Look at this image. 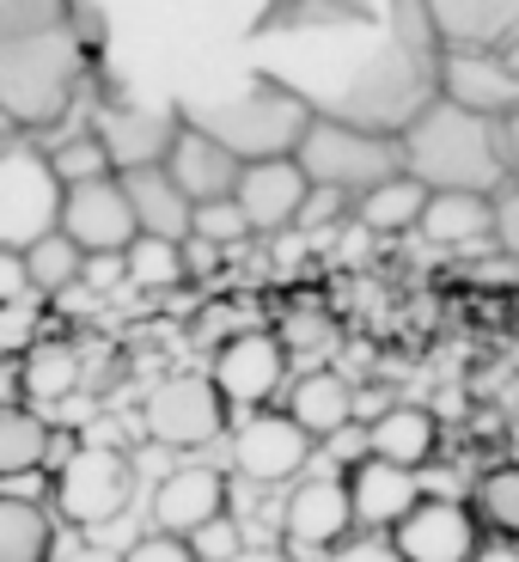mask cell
<instances>
[{
	"label": "cell",
	"instance_id": "cell-1",
	"mask_svg": "<svg viewBox=\"0 0 519 562\" xmlns=\"http://www.w3.org/2000/svg\"><path fill=\"white\" fill-rule=\"evenodd\" d=\"M257 80L287 86L312 116L397 140L440 99V43L428 7H312L269 19Z\"/></svg>",
	"mask_w": 519,
	"mask_h": 562
},
{
	"label": "cell",
	"instance_id": "cell-2",
	"mask_svg": "<svg viewBox=\"0 0 519 562\" xmlns=\"http://www.w3.org/2000/svg\"><path fill=\"white\" fill-rule=\"evenodd\" d=\"M86 86V43L74 7H0V140H25L68 116Z\"/></svg>",
	"mask_w": 519,
	"mask_h": 562
},
{
	"label": "cell",
	"instance_id": "cell-3",
	"mask_svg": "<svg viewBox=\"0 0 519 562\" xmlns=\"http://www.w3.org/2000/svg\"><path fill=\"white\" fill-rule=\"evenodd\" d=\"M404 178H416L428 196H507V135L483 116H464L459 104L435 99L416 123L397 135Z\"/></svg>",
	"mask_w": 519,
	"mask_h": 562
},
{
	"label": "cell",
	"instance_id": "cell-4",
	"mask_svg": "<svg viewBox=\"0 0 519 562\" xmlns=\"http://www.w3.org/2000/svg\"><path fill=\"white\" fill-rule=\"evenodd\" d=\"M183 123L214 135L239 166H263V159H294L300 140L312 128V111L275 80H251L221 99H190Z\"/></svg>",
	"mask_w": 519,
	"mask_h": 562
},
{
	"label": "cell",
	"instance_id": "cell-5",
	"mask_svg": "<svg viewBox=\"0 0 519 562\" xmlns=\"http://www.w3.org/2000/svg\"><path fill=\"white\" fill-rule=\"evenodd\" d=\"M294 166L306 171L312 190H330V196H349L361 202L366 190L404 178V147L385 135H366V128H349V123H324L312 116L306 140H300Z\"/></svg>",
	"mask_w": 519,
	"mask_h": 562
},
{
	"label": "cell",
	"instance_id": "cell-6",
	"mask_svg": "<svg viewBox=\"0 0 519 562\" xmlns=\"http://www.w3.org/2000/svg\"><path fill=\"white\" fill-rule=\"evenodd\" d=\"M61 178L43 147L0 140V251H31L37 239L61 233Z\"/></svg>",
	"mask_w": 519,
	"mask_h": 562
},
{
	"label": "cell",
	"instance_id": "cell-7",
	"mask_svg": "<svg viewBox=\"0 0 519 562\" xmlns=\"http://www.w3.org/2000/svg\"><path fill=\"white\" fill-rule=\"evenodd\" d=\"M128 483H135V471H128V459L116 447H74L68 459H61V471H56L61 520L80 526V532L111 526L128 507Z\"/></svg>",
	"mask_w": 519,
	"mask_h": 562
},
{
	"label": "cell",
	"instance_id": "cell-8",
	"mask_svg": "<svg viewBox=\"0 0 519 562\" xmlns=\"http://www.w3.org/2000/svg\"><path fill=\"white\" fill-rule=\"evenodd\" d=\"M140 416H147V435H154L159 447H208V440L226 435L233 404L214 392L208 373H183V380L154 385Z\"/></svg>",
	"mask_w": 519,
	"mask_h": 562
},
{
	"label": "cell",
	"instance_id": "cell-9",
	"mask_svg": "<svg viewBox=\"0 0 519 562\" xmlns=\"http://www.w3.org/2000/svg\"><path fill=\"white\" fill-rule=\"evenodd\" d=\"M287 361H294V355L281 349L275 330H239V337H226L221 349H214L208 380L233 409H257L287 385Z\"/></svg>",
	"mask_w": 519,
	"mask_h": 562
},
{
	"label": "cell",
	"instance_id": "cell-10",
	"mask_svg": "<svg viewBox=\"0 0 519 562\" xmlns=\"http://www.w3.org/2000/svg\"><path fill=\"white\" fill-rule=\"evenodd\" d=\"M178 128H183V111H154V104H104V111L92 116V135L104 140L116 178L166 166Z\"/></svg>",
	"mask_w": 519,
	"mask_h": 562
},
{
	"label": "cell",
	"instance_id": "cell-11",
	"mask_svg": "<svg viewBox=\"0 0 519 562\" xmlns=\"http://www.w3.org/2000/svg\"><path fill=\"white\" fill-rule=\"evenodd\" d=\"M61 233H68L86 257H123L128 245L140 239L123 178H104V183H80V190H68V196H61Z\"/></svg>",
	"mask_w": 519,
	"mask_h": 562
},
{
	"label": "cell",
	"instance_id": "cell-12",
	"mask_svg": "<svg viewBox=\"0 0 519 562\" xmlns=\"http://www.w3.org/2000/svg\"><path fill=\"white\" fill-rule=\"evenodd\" d=\"M385 544H392L404 562H471L483 550V526H477V514H471L464 502H452V495H428V502H421L416 514L385 538Z\"/></svg>",
	"mask_w": 519,
	"mask_h": 562
},
{
	"label": "cell",
	"instance_id": "cell-13",
	"mask_svg": "<svg viewBox=\"0 0 519 562\" xmlns=\"http://www.w3.org/2000/svg\"><path fill=\"white\" fill-rule=\"evenodd\" d=\"M428 25L440 56H507L519 43V0H435Z\"/></svg>",
	"mask_w": 519,
	"mask_h": 562
},
{
	"label": "cell",
	"instance_id": "cell-14",
	"mask_svg": "<svg viewBox=\"0 0 519 562\" xmlns=\"http://www.w3.org/2000/svg\"><path fill=\"white\" fill-rule=\"evenodd\" d=\"M440 99L507 128L519 123V74L507 56H440Z\"/></svg>",
	"mask_w": 519,
	"mask_h": 562
},
{
	"label": "cell",
	"instance_id": "cell-15",
	"mask_svg": "<svg viewBox=\"0 0 519 562\" xmlns=\"http://www.w3.org/2000/svg\"><path fill=\"white\" fill-rule=\"evenodd\" d=\"M287 544L294 550H342V538L354 532V502H349V471H312L300 477V490L287 495Z\"/></svg>",
	"mask_w": 519,
	"mask_h": 562
},
{
	"label": "cell",
	"instance_id": "cell-16",
	"mask_svg": "<svg viewBox=\"0 0 519 562\" xmlns=\"http://www.w3.org/2000/svg\"><path fill=\"white\" fill-rule=\"evenodd\" d=\"M306 459H312V440L300 435V422L287 409H257L233 435V464L251 483H287L306 471Z\"/></svg>",
	"mask_w": 519,
	"mask_h": 562
},
{
	"label": "cell",
	"instance_id": "cell-17",
	"mask_svg": "<svg viewBox=\"0 0 519 562\" xmlns=\"http://www.w3.org/2000/svg\"><path fill=\"white\" fill-rule=\"evenodd\" d=\"M214 520H226V477L214 464H183V471H171L154 490V532L190 544Z\"/></svg>",
	"mask_w": 519,
	"mask_h": 562
},
{
	"label": "cell",
	"instance_id": "cell-18",
	"mask_svg": "<svg viewBox=\"0 0 519 562\" xmlns=\"http://www.w3.org/2000/svg\"><path fill=\"white\" fill-rule=\"evenodd\" d=\"M349 502H354V526H366V532H385L392 538L397 526L416 514L428 495H421V477L416 471H397V464L385 459H354L349 464Z\"/></svg>",
	"mask_w": 519,
	"mask_h": 562
},
{
	"label": "cell",
	"instance_id": "cell-19",
	"mask_svg": "<svg viewBox=\"0 0 519 562\" xmlns=\"http://www.w3.org/2000/svg\"><path fill=\"white\" fill-rule=\"evenodd\" d=\"M306 196H312V183H306V171H300L294 159L245 166L239 190H233V202H239V214L251 221V233H287V226H300Z\"/></svg>",
	"mask_w": 519,
	"mask_h": 562
},
{
	"label": "cell",
	"instance_id": "cell-20",
	"mask_svg": "<svg viewBox=\"0 0 519 562\" xmlns=\"http://www.w3.org/2000/svg\"><path fill=\"white\" fill-rule=\"evenodd\" d=\"M166 178L190 196V209H208V202H233L245 166L226 154L214 135H202V128L183 123L178 140H171V154H166Z\"/></svg>",
	"mask_w": 519,
	"mask_h": 562
},
{
	"label": "cell",
	"instance_id": "cell-21",
	"mask_svg": "<svg viewBox=\"0 0 519 562\" xmlns=\"http://www.w3.org/2000/svg\"><path fill=\"white\" fill-rule=\"evenodd\" d=\"M287 416L300 422V435L318 447V440H337L354 416V385L342 380V373H330V367H312V373H300L294 385H287Z\"/></svg>",
	"mask_w": 519,
	"mask_h": 562
},
{
	"label": "cell",
	"instance_id": "cell-22",
	"mask_svg": "<svg viewBox=\"0 0 519 562\" xmlns=\"http://www.w3.org/2000/svg\"><path fill=\"white\" fill-rule=\"evenodd\" d=\"M440 452V422L435 409H421V404H392L373 428H366V459H385L397 464V471H416L421 477V464Z\"/></svg>",
	"mask_w": 519,
	"mask_h": 562
},
{
	"label": "cell",
	"instance_id": "cell-23",
	"mask_svg": "<svg viewBox=\"0 0 519 562\" xmlns=\"http://www.w3.org/2000/svg\"><path fill=\"white\" fill-rule=\"evenodd\" d=\"M123 190H128V209H135L140 239L190 245V226H196V209H190V196H183L178 183L166 178V166H154V171H135V178H123Z\"/></svg>",
	"mask_w": 519,
	"mask_h": 562
},
{
	"label": "cell",
	"instance_id": "cell-24",
	"mask_svg": "<svg viewBox=\"0 0 519 562\" xmlns=\"http://www.w3.org/2000/svg\"><path fill=\"white\" fill-rule=\"evenodd\" d=\"M416 233L428 245H495V202L489 196H428Z\"/></svg>",
	"mask_w": 519,
	"mask_h": 562
},
{
	"label": "cell",
	"instance_id": "cell-25",
	"mask_svg": "<svg viewBox=\"0 0 519 562\" xmlns=\"http://www.w3.org/2000/svg\"><path fill=\"white\" fill-rule=\"evenodd\" d=\"M421 209H428V190L416 178H392L366 190L361 202H349V221L361 233H409V226H421Z\"/></svg>",
	"mask_w": 519,
	"mask_h": 562
},
{
	"label": "cell",
	"instance_id": "cell-26",
	"mask_svg": "<svg viewBox=\"0 0 519 562\" xmlns=\"http://www.w3.org/2000/svg\"><path fill=\"white\" fill-rule=\"evenodd\" d=\"M74 385H80V355H74V342H31L19 355V392L31 404H61Z\"/></svg>",
	"mask_w": 519,
	"mask_h": 562
},
{
	"label": "cell",
	"instance_id": "cell-27",
	"mask_svg": "<svg viewBox=\"0 0 519 562\" xmlns=\"http://www.w3.org/2000/svg\"><path fill=\"white\" fill-rule=\"evenodd\" d=\"M56 428L25 404H0V477H31L49 459Z\"/></svg>",
	"mask_w": 519,
	"mask_h": 562
},
{
	"label": "cell",
	"instance_id": "cell-28",
	"mask_svg": "<svg viewBox=\"0 0 519 562\" xmlns=\"http://www.w3.org/2000/svg\"><path fill=\"white\" fill-rule=\"evenodd\" d=\"M56 526L31 495H0V562H49Z\"/></svg>",
	"mask_w": 519,
	"mask_h": 562
},
{
	"label": "cell",
	"instance_id": "cell-29",
	"mask_svg": "<svg viewBox=\"0 0 519 562\" xmlns=\"http://www.w3.org/2000/svg\"><path fill=\"white\" fill-rule=\"evenodd\" d=\"M471 514L483 532H495V544H519V464H495L483 471L471 490Z\"/></svg>",
	"mask_w": 519,
	"mask_h": 562
},
{
	"label": "cell",
	"instance_id": "cell-30",
	"mask_svg": "<svg viewBox=\"0 0 519 562\" xmlns=\"http://www.w3.org/2000/svg\"><path fill=\"white\" fill-rule=\"evenodd\" d=\"M80 276H86V251L68 233H49V239H37L25 251V281H31V294H43V300L80 288Z\"/></svg>",
	"mask_w": 519,
	"mask_h": 562
},
{
	"label": "cell",
	"instance_id": "cell-31",
	"mask_svg": "<svg viewBox=\"0 0 519 562\" xmlns=\"http://www.w3.org/2000/svg\"><path fill=\"white\" fill-rule=\"evenodd\" d=\"M43 154H49V166H56L61 190H80V183H104V178H116L111 154H104V140L92 135V128H80V135L56 140V147H43Z\"/></svg>",
	"mask_w": 519,
	"mask_h": 562
},
{
	"label": "cell",
	"instance_id": "cell-32",
	"mask_svg": "<svg viewBox=\"0 0 519 562\" xmlns=\"http://www.w3.org/2000/svg\"><path fill=\"white\" fill-rule=\"evenodd\" d=\"M128 263V288H140V294H166V288H183V245H166V239H135L123 251Z\"/></svg>",
	"mask_w": 519,
	"mask_h": 562
},
{
	"label": "cell",
	"instance_id": "cell-33",
	"mask_svg": "<svg viewBox=\"0 0 519 562\" xmlns=\"http://www.w3.org/2000/svg\"><path fill=\"white\" fill-rule=\"evenodd\" d=\"M190 239L214 245V251H233V245L257 239L251 221L239 214V202H208V209H196V226H190Z\"/></svg>",
	"mask_w": 519,
	"mask_h": 562
},
{
	"label": "cell",
	"instance_id": "cell-34",
	"mask_svg": "<svg viewBox=\"0 0 519 562\" xmlns=\"http://www.w3.org/2000/svg\"><path fill=\"white\" fill-rule=\"evenodd\" d=\"M281 337V349L294 355V349H330V342H337V324L330 318H306V312H300V318H287L275 330Z\"/></svg>",
	"mask_w": 519,
	"mask_h": 562
},
{
	"label": "cell",
	"instance_id": "cell-35",
	"mask_svg": "<svg viewBox=\"0 0 519 562\" xmlns=\"http://www.w3.org/2000/svg\"><path fill=\"white\" fill-rule=\"evenodd\" d=\"M495 251L519 269V190L495 196Z\"/></svg>",
	"mask_w": 519,
	"mask_h": 562
},
{
	"label": "cell",
	"instance_id": "cell-36",
	"mask_svg": "<svg viewBox=\"0 0 519 562\" xmlns=\"http://www.w3.org/2000/svg\"><path fill=\"white\" fill-rule=\"evenodd\" d=\"M123 562H196V550L183 544V538H166V532H147Z\"/></svg>",
	"mask_w": 519,
	"mask_h": 562
},
{
	"label": "cell",
	"instance_id": "cell-37",
	"mask_svg": "<svg viewBox=\"0 0 519 562\" xmlns=\"http://www.w3.org/2000/svg\"><path fill=\"white\" fill-rule=\"evenodd\" d=\"M31 330H37V312L31 306H0V349H31Z\"/></svg>",
	"mask_w": 519,
	"mask_h": 562
},
{
	"label": "cell",
	"instance_id": "cell-38",
	"mask_svg": "<svg viewBox=\"0 0 519 562\" xmlns=\"http://www.w3.org/2000/svg\"><path fill=\"white\" fill-rule=\"evenodd\" d=\"M31 294L25 281V251H0V306H19Z\"/></svg>",
	"mask_w": 519,
	"mask_h": 562
},
{
	"label": "cell",
	"instance_id": "cell-39",
	"mask_svg": "<svg viewBox=\"0 0 519 562\" xmlns=\"http://www.w3.org/2000/svg\"><path fill=\"white\" fill-rule=\"evenodd\" d=\"M116 281H128V263L123 257H86V276H80V288H116Z\"/></svg>",
	"mask_w": 519,
	"mask_h": 562
},
{
	"label": "cell",
	"instance_id": "cell-40",
	"mask_svg": "<svg viewBox=\"0 0 519 562\" xmlns=\"http://www.w3.org/2000/svg\"><path fill=\"white\" fill-rule=\"evenodd\" d=\"M214 269H221V251H214V245H202V239L183 245V276H190V281L214 276Z\"/></svg>",
	"mask_w": 519,
	"mask_h": 562
},
{
	"label": "cell",
	"instance_id": "cell-41",
	"mask_svg": "<svg viewBox=\"0 0 519 562\" xmlns=\"http://www.w3.org/2000/svg\"><path fill=\"white\" fill-rule=\"evenodd\" d=\"M330 562H404V557H397L392 544H373V538H361V544H342Z\"/></svg>",
	"mask_w": 519,
	"mask_h": 562
},
{
	"label": "cell",
	"instance_id": "cell-42",
	"mask_svg": "<svg viewBox=\"0 0 519 562\" xmlns=\"http://www.w3.org/2000/svg\"><path fill=\"white\" fill-rule=\"evenodd\" d=\"M61 562H123V550H104V544H80V550H68Z\"/></svg>",
	"mask_w": 519,
	"mask_h": 562
},
{
	"label": "cell",
	"instance_id": "cell-43",
	"mask_svg": "<svg viewBox=\"0 0 519 562\" xmlns=\"http://www.w3.org/2000/svg\"><path fill=\"white\" fill-rule=\"evenodd\" d=\"M471 562H519V544H483Z\"/></svg>",
	"mask_w": 519,
	"mask_h": 562
},
{
	"label": "cell",
	"instance_id": "cell-44",
	"mask_svg": "<svg viewBox=\"0 0 519 562\" xmlns=\"http://www.w3.org/2000/svg\"><path fill=\"white\" fill-rule=\"evenodd\" d=\"M233 562H294L287 550H245V557H233Z\"/></svg>",
	"mask_w": 519,
	"mask_h": 562
},
{
	"label": "cell",
	"instance_id": "cell-45",
	"mask_svg": "<svg viewBox=\"0 0 519 562\" xmlns=\"http://www.w3.org/2000/svg\"><path fill=\"white\" fill-rule=\"evenodd\" d=\"M507 61H514V74H519V43H514V49H507Z\"/></svg>",
	"mask_w": 519,
	"mask_h": 562
},
{
	"label": "cell",
	"instance_id": "cell-46",
	"mask_svg": "<svg viewBox=\"0 0 519 562\" xmlns=\"http://www.w3.org/2000/svg\"><path fill=\"white\" fill-rule=\"evenodd\" d=\"M514 300H519V294H514Z\"/></svg>",
	"mask_w": 519,
	"mask_h": 562
}]
</instances>
